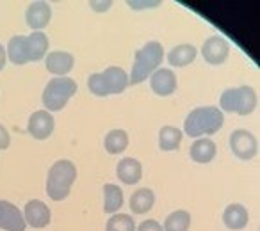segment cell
<instances>
[{"label":"cell","mask_w":260,"mask_h":231,"mask_svg":"<svg viewBox=\"0 0 260 231\" xmlns=\"http://www.w3.org/2000/svg\"><path fill=\"white\" fill-rule=\"evenodd\" d=\"M54 115L48 110H36L30 114L29 123H27V132L29 135H32L36 141H45L52 135L54 132Z\"/></svg>","instance_id":"obj_9"},{"label":"cell","mask_w":260,"mask_h":231,"mask_svg":"<svg viewBox=\"0 0 260 231\" xmlns=\"http://www.w3.org/2000/svg\"><path fill=\"white\" fill-rule=\"evenodd\" d=\"M104 146L109 155H119L128 148V134L121 128H114L105 135Z\"/></svg>","instance_id":"obj_24"},{"label":"cell","mask_w":260,"mask_h":231,"mask_svg":"<svg viewBox=\"0 0 260 231\" xmlns=\"http://www.w3.org/2000/svg\"><path fill=\"white\" fill-rule=\"evenodd\" d=\"M116 174H118L119 181L125 185H136L143 178V166L138 159L132 157H125L118 162L116 166Z\"/></svg>","instance_id":"obj_15"},{"label":"cell","mask_w":260,"mask_h":231,"mask_svg":"<svg viewBox=\"0 0 260 231\" xmlns=\"http://www.w3.org/2000/svg\"><path fill=\"white\" fill-rule=\"evenodd\" d=\"M224 114L217 107L192 108L184 121V134L187 137L200 139L202 135H214L223 128Z\"/></svg>","instance_id":"obj_1"},{"label":"cell","mask_w":260,"mask_h":231,"mask_svg":"<svg viewBox=\"0 0 260 231\" xmlns=\"http://www.w3.org/2000/svg\"><path fill=\"white\" fill-rule=\"evenodd\" d=\"M112 6V2H91V8L94 9V11H107L109 8Z\"/></svg>","instance_id":"obj_30"},{"label":"cell","mask_w":260,"mask_h":231,"mask_svg":"<svg viewBox=\"0 0 260 231\" xmlns=\"http://www.w3.org/2000/svg\"><path fill=\"white\" fill-rule=\"evenodd\" d=\"M230 55V45L223 36H210L202 45V57L212 66H221Z\"/></svg>","instance_id":"obj_8"},{"label":"cell","mask_w":260,"mask_h":231,"mask_svg":"<svg viewBox=\"0 0 260 231\" xmlns=\"http://www.w3.org/2000/svg\"><path fill=\"white\" fill-rule=\"evenodd\" d=\"M136 231H164V229H162V224L157 222L155 219H148V220H143V222L136 227Z\"/></svg>","instance_id":"obj_27"},{"label":"cell","mask_w":260,"mask_h":231,"mask_svg":"<svg viewBox=\"0 0 260 231\" xmlns=\"http://www.w3.org/2000/svg\"><path fill=\"white\" fill-rule=\"evenodd\" d=\"M52 9L47 2H32L25 9V23L34 32H43L45 27L50 23Z\"/></svg>","instance_id":"obj_13"},{"label":"cell","mask_w":260,"mask_h":231,"mask_svg":"<svg viewBox=\"0 0 260 231\" xmlns=\"http://www.w3.org/2000/svg\"><path fill=\"white\" fill-rule=\"evenodd\" d=\"M77 89H79V86L70 76H55V79H52L45 86L43 94H41L45 110H48L50 114L62 110L66 107V103L75 96Z\"/></svg>","instance_id":"obj_6"},{"label":"cell","mask_w":260,"mask_h":231,"mask_svg":"<svg viewBox=\"0 0 260 231\" xmlns=\"http://www.w3.org/2000/svg\"><path fill=\"white\" fill-rule=\"evenodd\" d=\"M27 222L23 212L13 203L0 199V229L4 231H25Z\"/></svg>","instance_id":"obj_10"},{"label":"cell","mask_w":260,"mask_h":231,"mask_svg":"<svg viewBox=\"0 0 260 231\" xmlns=\"http://www.w3.org/2000/svg\"><path fill=\"white\" fill-rule=\"evenodd\" d=\"M105 231H136V222L128 213H114L109 217Z\"/></svg>","instance_id":"obj_26"},{"label":"cell","mask_w":260,"mask_h":231,"mask_svg":"<svg viewBox=\"0 0 260 231\" xmlns=\"http://www.w3.org/2000/svg\"><path fill=\"white\" fill-rule=\"evenodd\" d=\"M130 210L136 215H143V213H148L150 210L155 205V194H153L152 188H138L134 194L130 196Z\"/></svg>","instance_id":"obj_19"},{"label":"cell","mask_w":260,"mask_h":231,"mask_svg":"<svg viewBox=\"0 0 260 231\" xmlns=\"http://www.w3.org/2000/svg\"><path fill=\"white\" fill-rule=\"evenodd\" d=\"M8 59L13 64H25L29 62V52H27V36H13L8 43Z\"/></svg>","instance_id":"obj_21"},{"label":"cell","mask_w":260,"mask_h":231,"mask_svg":"<svg viewBox=\"0 0 260 231\" xmlns=\"http://www.w3.org/2000/svg\"><path fill=\"white\" fill-rule=\"evenodd\" d=\"M6 62H8V52H6V48L0 45V71L6 68Z\"/></svg>","instance_id":"obj_31"},{"label":"cell","mask_w":260,"mask_h":231,"mask_svg":"<svg viewBox=\"0 0 260 231\" xmlns=\"http://www.w3.org/2000/svg\"><path fill=\"white\" fill-rule=\"evenodd\" d=\"M123 190L121 187L114 183H105L104 185V212L109 215H114L118 213V210L123 206Z\"/></svg>","instance_id":"obj_22"},{"label":"cell","mask_w":260,"mask_h":231,"mask_svg":"<svg viewBox=\"0 0 260 231\" xmlns=\"http://www.w3.org/2000/svg\"><path fill=\"white\" fill-rule=\"evenodd\" d=\"M198 55V48L191 43H182L173 47L168 52V62H170L173 68H184L189 66Z\"/></svg>","instance_id":"obj_18"},{"label":"cell","mask_w":260,"mask_h":231,"mask_svg":"<svg viewBox=\"0 0 260 231\" xmlns=\"http://www.w3.org/2000/svg\"><path fill=\"white\" fill-rule=\"evenodd\" d=\"M11 144V135L4 125H0V149H8Z\"/></svg>","instance_id":"obj_28"},{"label":"cell","mask_w":260,"mask_h":231,"mask_svg":"<svg viewBox=\"0 0 260 231\" xmlns=\"http://www.w3.org/2000/svg\"><path fill=\"white\" fill-rule=\"evenodd\" d=\"M23 219H25L27 226L41 229V227H47L50 224L52 213L50 208L41 199H30L23 208Z\"/></svg>","instance_id":"obj_11"},{"label":"cell","mask_w":260,"mask_h":231,"mask_svg":"<svg viewBox=\"0 0 260 231\" xmlns=\"http://www.w3.org/2000/svg\"><path fill=\"white\" fill-rule=\"evenodd\" d=\"M189 155L196 164H209L216 159L217 146L210 137L194 139V142L191 144V149H189Z\"/></svg>","instance_id":"obj_17"},{"label":"cell","mask_w":260,"mask_h":231,"mask_svg":"<svg viewBox=\"0 0 260 231\" xmlns=\"http://www.w3.org/2000/svg\"><path fill=\"white\" fill-rule=\"evenodd\" d=\"M249 213L248 208L241 203H232L224 208L223 212V224L232 231H241L248 226Z\"/></svg>","instance_id":"obj_16"},{"label":"cell","mask_w":260,"mask_h":231,"mask_svg":"<svg viewBox=\"0 0 260 231\" xmlns=\"http://www.w3.org/2000/svg\"><path fill=\"white\" fill-rule=\"evenodd\" d=\"M230 149L239 160H251L258 151V142L249 130L237 128L230 135Z\"/></svg>","instance_id":"obj_7"},{"label":"cell","mask_w":260,"mask_h":231,"mask_svg":"<svg viewBox=\"0 0 260 231\" xmlns=\"http://www.w3.org/2000/svg\"><path fill=\"white\" fill-rule=\"evenodd\" d=\"M126 4L132 9H148V8H159L160 2H155V0H153V2H134V0H130Z\"/></svg>","instance_id":"obj_29"},{"label":"cell","mask_w":260,"mask_h":231,"mask_svg":"<svg viewBox=\"0 0 260 231\" xmlns=\"http://www.w3.org/2000/svg\"><path fill=\"white\" fill-rule=\"evenodd\" d=\"M150 87L157 96H171L177 91V75L171 68H159L150 76Z\"/></svg>","instance_id":"obj_12"},{"label":"cell","mask_w":260,"mask_h":231,"mask_svg":"<svg viewBox=\"0 0 260 231\" xmlns=\"http://www.w3.org/2000/svg\"><path fill=\"white\" fill-rule=\"evenodd\" d=\"M77 180V167L72 160L61 159L52 164L47 176V194L52 201H62L70 196Z\"/></svg>","instance_id":"obj_3"},{"label":"cell","mask_w":260,"mask_h":231,"mask_svg":"<svg viewBox=\"0 0 260 231\" xmlns=\"http://www.w3.org/2000/svg\"><path fill=\"white\" fill-rule=\"evenodd\" d=\"M87 87L94 96L119 94L128 87V75L119 66H109L102 73H91L87 79Z\"/></svg>","instance_id":"obj_4"},{"label":"cell","mask_w":260,"mask_h":231,"mask_svg":"<svg viewBox=\"0 0 260 231\" xmlns=\"http://www.w3.org/2000/svg\"><path fill=\"white\" fill-rule=\"evenodd\" d=\"M164 61V47L159 41H148L143 48L136 52L134 66L128 76V86L141 84L143 80L150 79L153 71L159 69Z\"/></svg>","instance_id":"obj_2"},{"label":"cell","mask_w":260,"mask_h":231,"mask_svg":"<svg viewBox=\"0 0 260 231\" xmlns=\"http://www.w3.org/2000/svg\"><path fill=\"white\" fill-rule=\"evenodd\" d=\"M256 93L251 86H239L228 87L223 91L219 98V110L228 112V114L248 115L256 108Z\"/></svg>","instance_id":"obj_5"},{"label":"cell","mask_w":260,"mask_h":231,"mask_svg":"<svg viewBox=\"0 0 260 231\" xmlns=\"http://www.w3.org/2000/svg\"><path fill=\"white\" fill-rule=\"evenodd\" d=\"M45 66L47 71L55 76H68V73L75 66V57L70 52L64 50H55L45 57Z\"/></svg>","instance_id":"obj_14"},{"label":"cell","mask_w":260,"mask_h":231,"mask_svg":"<svg viewBox=\"0 0 260 231\" xmlns=\"http://www.w3.org/2000/svg\"><path fill=\"white\" fill-rule=\"evenodd\" d=\"M191 227V213L187 210H175L162 224L164 231H187Z\"/></svg>","instance_id":"obj_25"},{"label":"cell","mask_w":260,"mask_h":231,"mask_svg":"<svg viewBox=\"0 0 260 231\" xmlns=\"http://www.w3.org/2000/svg\"><path fill=\"white\" fill-rule=\"evenodd\" d=\"M48 37L45 32H32L27 36V52H29V61H41L48 55Z\"/></svg>","instance_id":"obj_20"},{"label":"cell","mask_w":260,"mask_h":231,"mask_svg":"<svg viewBox=\"0 0 260 231\" xmlns=\"http://www.w3.org/2000/svg\"><path fill=\"white\" fill-rule=\"evenodd\" d=\"M182 139H184V132L180 128L166 125L159 132V148L162 151H177Z\"/></svg>","instance_id":"obj_23"}]
</instances>
